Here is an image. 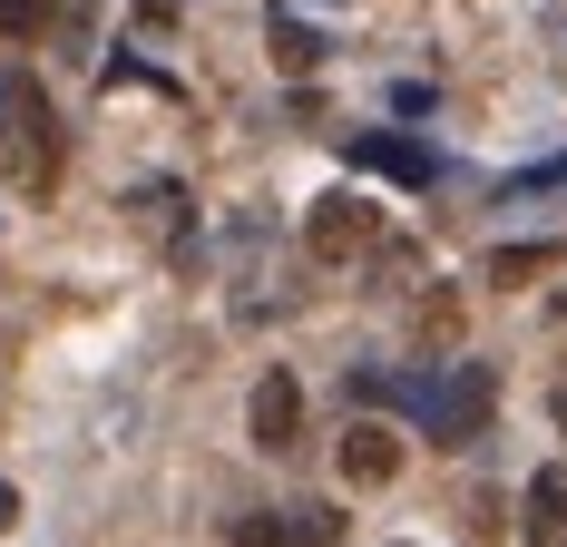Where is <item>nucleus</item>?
Returning <instances> with one entry per match:
<instances>
[{
  "label": "nucleus",
  "mask_w": 567,
  "mask_h": 547,
  "mask_svg": "<svg viewBox=\"0 0 567 547\" xmlns=\"http://www.w3.org/2000/svg\"><path fill=\"white\" fill-rule=\"evenodd\" d=\"M411 411H421V440H441V450H460V440H480V421H489V401H499V382H489V362H441V372H421V382H392Z\"/></svg>",
  "instance_id": "f257e3e1"
},
{
  "label": "nucleus",
  "mask_w": 567,
  "mask_h": 547,
  "mask_svg": "<svg viewBox=\"0 0 567 547\" xmlns=\"http://www.w3.org/2000/svg\"><path fill=\"white\" fill-rule=\"evenodd\" d=\"M0 166L20 186H50L59 166V137H50V89L30 69H0Z\"/></svg>",
  "instance_id": "f03ea898"
},
{
  "label": "nucleus",
  "mask_w": 567,
  "mask_h": 547,
  "mask_svg": "<svg viewBox=\"0 0 567 547\" xmlns=\"http://www.w3.org/2000/svg\"><path fill=\"white\" fill-rule=\"evenodd\" d=\"M382 235V206L372 196H352V186H333V196H313V216H303V245L323 255V265H342V255H362Z\"/></svg>",
  "instance_id": "7ed1b4c3"
},
{
  "label": "nucleus",
  "mask_w": 567,
  "mask_h": 547,
  "mask_svg": "<svg viewBox=\"0 0 567 547\" xmlns=\"http://www.w3.org/2000/svg\"><path fill=\"white\" fill-rule=\"evenodd\" d=\"M245 431L265 440V450H293V440H303V391H293V372H265V382H255Z\"/></svg>",
  "instance_id": "20e7f679"
},
{
  "label": "nucleus",
  "mask_w": 567,
  "mask_h": 547,
  "mask_svg": "<svg viewBox=\"0 0 567 547\" xmlns=\"http://www.w3.org/2000/svg\"><path fill=\"white\" fill-rule=\"evenodd\" d=\"M342 479H352V489H382V479H401V440L382 431V421H352V431H342Z\"/></svg>",
  "instance_id": "39448f33"
},
{
  "label": "nucleus",
  "mask_w": 567,
  "mask_h": 547,
  "mask_svg": "<svg viewBox=\"0 0 567 547\" xmlns=\"http://www.w3.org/2000/svg\"><path fill=\"white\" fill-rule=\"evenodd\" d=\"M352 166H382V176H401V186H431V176H441V157H431V147L382 137V127H372V137H352Z\"/></svg>",
  "instance_id": "423d86ee"
},
{
  "label": "nucleus",
  "mask_w": 567,
  "mask_h": 547,
  "mask_svg": "<svg viewBox=\"0 0 567 547\" xmlns=\"http://www.w3.org/2000/svg\"><path fill=\"white\" fill-rule=\"evenodd\" d=\"M528 528H548V538H567V460H548V469L528 479Z\"/></svg>",
  "instance_id": "0eeeda50"
},
{
  "label": "nucleus",
  "mask_w": 567,
  "mask_h": 547,
  "mask_svg": "<svg viewBox=\"0 0 567 547\" xmlns=\"http://www.w3.org/2000/svg\"><path fill=\"white\" fill-rule=\"evenodd\" d=\"M333 538H342V508H323V498L293 508V547H333Z\"/></svg>",
  "instance_id": "6e6552de"
},
{
  "label": "nucleus",
  "mask_w": 567,
  "mask_h": 547,
  "mask_svg": "<svg viewBox=\"0 0 567 547\" xmlns=\"http://www.w3.org/2000/svg\"><path fill=\"white\" fill-rule=\"evenodd\" d=\"M235 547H293V508H265V518H245Z\"/></svg>",
  "instance_id": "1a4fd4ad"
},
{
  "label": "nucleus",
  "mask_w": 567,
  "mask_h": 547,
  "mask_svg": "<svg viewBox=\"0 0 567 547\" xmlns=\"http://www.w3.org/2000/svg\"><path fill=\"white\" fill-rule=\"evenodd\" d=\"M538 265H558V245H509V255H499V265H489V274L509 283V274H538Z\"/></svg>",
  "instance_id": "9d476101"
},
{
  "label": "nucleus",
  "mask_w": 567,
  "mask_h": 547,
  "mask_svg": "<svg viewBox=\"0 0 567 547\" xmlns=\"http://www.w3.org/2000/svg\"><path fill=\"white\" fill-rule=\"evenodd\" d=\"M40 10H50V0H0V40H20V30H40Z\"/></svg>",
  "instance_id": "9b49d317"
},
{
  "label": "nucleus",
  "mask_w": 567,
  "mask_h": 547,
  "mask_svg": "<svg viewBox=\"0 0 567 547\" xmlns=\"http://www.w3.org/2000/svg\"><path fill=\"white\" fill-rule=\"evenodd\" d=\"M10 518H20V498H10V489H0V528H10Z\"/></svg>",
  "instance_id": "f8f14e48"
},
{
  "label": "nucleus",
  "mask_w": 567,
  "mask_h": 547,
  "mask_svg": "<svg viewBox=\"0 0 567 547\" xmlns=\"http://www.w3.org/2000/svg\"><path fill=\"white\" fill-rule=\"evenodd\" d=\"M558 421H567V411H558Z\"/></svg>",
  "instance_id": "ddd939ff"
},
{
  "label": "nucleus",
  "mask_w": 567,
  "mask_h": 547,
  "mask_svg": "<svg viewBox=\"0 0 567 547\" xmlns=\"http://www.w3.org/2000/svg\"><path fill=\"white\" fill-rule=\"evenodd\" d=\"M558 547H567V538H558Z\"/></svg>",
  "instance_id": "4468645a"
}]
</instances>
